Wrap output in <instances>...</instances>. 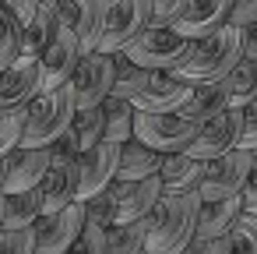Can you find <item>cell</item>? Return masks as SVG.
I'll use <instances>...</instances> for the list:
<instances>
[{"instance_id":"cell-1","label":"cell","mask_w":257,"mask_h":254,"mask_svg":"<svg viewBox=\"0 0 257 254\" xmlns=\"http://www.w3.org/2000/svg\"><path fill=\"white\" fill-rule=\"evenodd\" d=\"M236 60H239V29L225 22L215 32L190 39L183 57L169 67V74L187 85H208V81H222L236 67Z\"/></svg>"},{"instance_id":"cell-2","label":"cell","mask_w":257,"mask_h":254,"mask_svg":"<svg viewBox=\"0 0 257 254\" xmlns=\"http://www.w3.org/2000/svg\"><path fill=\"white\" fill-rule=\"evenodd\" d=\"M197 226V191L183 194H159L148 212V236L145 254H180L194 240Z\"/></svg>"},{"instance_id":"cell-3","label":"cell","mask_w":257,"mask_h":254,"mask_svg":"<svg viewBox=\"0 0 257 254\" xmlns=\"http://www.w3.org/2000/svg\"><path fill=\"white\" fill-rule=\"evenodd\" d=\"M159 194H162L159 173L141 177V180H109L102 191H95V194L85 201V219H95V222H102V226L131 222V219L148 215Z\"/></svg>"},{"instance_id":"cell-4","label":"cell","mask_w":257,"mask_h":254,"mask_svg":"<svg viewBox=\"0 0 257 254\" xmlns=\"http://www.w3.org/2000/svg\"><path fill=\"white\" fill-rule=\"evenodd\" d=\"M74 92H71V81L57 85V89H39L25 110H22V138L18 145L25 148H39V145H50L74 117Z\"/></svg>"},{"instance_id":"cell-5","label":"cell","mask_w":257,"mask_h":254,"mask_svg":"<svg viewBox=\"0 0 257 254\" xmlns=\"http://www.w3.org/2000/svg\"><path fill=\"white\" fill-rule=\"evenodd\" d=\"M204 120L187 110V106H176V110H162V113H141L134 110V138L145 141L148 148L155 152H183L190 145V138L197 134Z\"/></svg>"},{"instance_id":"cell-6","label":"cell","mask_w":257,"mask_h":254,"mask_svg":"<svg viewBox=\"0 0 257 254\" xmlns=\"http://www.w3.org/2000/svg\"><path fill=\"white\" fill-rule=\"evenodd\" d=\"M190 39H183L173 25H145L123 50H116V57L138 64V67H148V71H169L183 50H187Z\"/></svg>"},{"instance_id":"cell-7","label":"cell","mask_w":257,"mask_h":254,"mask_svg":"<svg viewBox=\"0 0 257 254\" xmlns=\"http://www.w3.org/2000/svg\"><path fill=\"white\" fill-rule=\"evenodd\" d=\"M85 226V201H71L57 212H39L32 222V254H67L78 229Z\"/></svg>"},{"instance_id":"cell-8","label":"cell","mask_w":257,"mask_h":254,"mask_svg":"<svg viewBox=\"0 0 257 254\" xmlns=\"http://www.w3.org/2000/svg\"><path fill=\"white\" fill-rule=\"evenodd\" d=\"M113 53H102V50H88L78 57L74 71H71V92H74V106L78 110H88V106H99L109 89H113Z\"/></svg>"},{"instance_id":"cell-9","label":"cell","mask_w":257,"mask_h":254,"mask_svg":"<svg viewBox=\"0 0 257 254\" xmlns=\"http://www.w3.org/2000/svg\"><path fill=\"white\" fill-rule=\"evenodd\" d=\"M239 212H243L239 191L201 180V187H197V226H194V236H222Z\"/></svg>"},{"instance_id":"cell-10","label":"cell","mask_w":257,"mask_h":254,"mask_svg":"<svg viewBox=\"0 0 257 254\" xmlns=\"http://www.w3.org/2000/svg\"><path fill=\"white\" fill-rule=\"evenodd\" d=\"M145 25H152V18H148V0H109L106 22H102V32H99L95 50L116 53V50H123Z\"/></svg>"},{"instance_id":"cell-11","label":"cell","mask_w":257,"mask_h":254,"mask_svg":"<svg viewBox=\"0 0 257 254\" xmlns=\"http://www.w3.org/2000/svg\"><path fill=\"white\" fill-rule=\"evenodd\" d=\"M116 148L120 145H113V141H95L74 155V198L78 201H88L95 191H102L113 180Z\"/></svg>"},{"instance_id":"cell-12","label":"cell","mask_w":257,"mask_h":254,"mask_svg":"<svg viewBox=\"0 0 257 254\" xmlns=\"http://www.w3.org/2000/svg\"><path fill=\"white\" fill-rule=\"evenodd\" d=\"M236 145H239V110L236 106H225V110L211 113L197 127V134L190 138V145L183 152L208 162V159H215V155H222V152H229Z\"/></svg>"},{"instance_id":"cell-13","label":"cell","mask_w":257,"mask_h":254,"mask_svg":"<svg viewBox=\"0 0 257 254\" xmlns=\"http://www.w3.org/2000/svg\"><path fill=\"white\" fill-rule=\"evenodd\" d=\"M39 89H43L39 57L18 53L11 64L0 67V113H4V110H22Z\"/></svg>"},{"instance_id":"cell-14","label":"cell","mask_w":257,"mask_h":254,"mask_svg":"<svg viewBox=\"0 0 257 254\" xmlns=\"http://www.w3.org/2000/svg\"><path fill=\"white\" fill-rule=\"evenodd\" d=\"M81 57L78 36L60 22L53 29V36L46 39V46L39 50V67H43V89H57L64 81H71V71Z\"/></svg>"},{"instance_id":"cell-15","label":"cell","mask_w":257,"mask_h":254,"mask_svg":"<svg viewBox=\"0 0 257 254\" xmlns=\"http://www.w3.org/2000/svg\"><path fill=\"white\" fill-rule=\"evenodd\" d=\"M190 89H194V85L173 78L169 71H148V78L141 81V89H138L127 103H131L134 110H141V113H162V110L183 106L187 96H190Z\"/></svg>"},{"instance_id":"cell-16","label":"cell","mask_w":257,"mask_h":254,"mask_svg":"<svg viewBox=\"0 0 257 254\" xmlns=\"http://www.w3.org/2000/svg\"><path fill=\"white\" fill-rule=\"evenodd\" d=\"M106 8L109 0H60V22L78 36L81 53L95 50L102 22H106Z\"/></svg>"},{"instance_id":"cell-17","label":"cell","mask_w":257,"mask_h":254,"mask_svg":"<svg viewBox=\"0 0 257 254\" xmlns=\"http://www.w3.org/2000/svg\"><path fill=\"white\" fill-rule=\"evenodd\" d=\"M8 177H4V191L0 194H11V191H29V187H39L46 166H50V148L39 145V148H25V145H15L8 155Z\"/></svg>"},{"instance_id":"cell-18","label":"cell","mask_w":257,"mask_h":254,"mask_svg":"<svg viewBox=\"0 0 257 254\" xmlns=\"http://www.w3.org/2000/svg\"><path fill=\"white\" fill-rule=\"evenodd\" d=\"M229 8H232V0H187L183 11L173 18V29H176L183 39L208 36V32H215L218 25L229 22Z\"/></svg>"},{"instance_id":"cell-19","label":"cell","mask_w":257,"mask_h":254,"mask_svg":"<svg viewBox=\"0 0 257 254\" xmlns=\"http://www.w3.org/2000/svg\"><path fill=\"white\" fill-rule=\"evenodd\" d=\"M204 180V159H194L187 152H166L159 162V187L166 194L197 191Z\"/></svg>"},{"instance_id":"cell-20","label":"cell","mask_w":257,"mask_h":254,"mask_svg":"<svg viewBox=\"0 0 257 254\" xmlns=\"http://www.w3.org/2000/svg\"><path fill=\"white\" fill-rule=\"evenodd\" d=\"M43 212H57L74 201V159H50L43 180H39Z\"/></svg>"},{"instance_id":"cell-21","label":"cell","mask_w":257,"mask_h":254,"mask_svg":"<svg viewBox=\"0 0 257 254\" xmlns=\"http://www.w3.org/2000/svg\"><path fill=\"white\" fill-rule=\"evenodd\" d=\"M159 162H162V152L148 148V145L138 141V138H127V141L116 148L113 180H141V177H152V173H159Z\"/></svg>"},{"instance_id":"cell-22","label":"cell","mask_w":257,"mask_h":254,"mask_svg":"<svg viewBox=\"0 0 257 254\" xmlns=\"http://www.w3.org/2000/svg\"><path fill=\"white\" fill-rule=\"evenodd\" d=\"M250 170H253V166H250V148L236 145V148H229V152H222V155H215V159L204 162V180L239 191V184L246 180Z\"/></svg>"},{"instance_id":"cell-23","label":"cell","mask_w":257,"mask_h":254,"mask_svg":"<svg viewBox=\"0 0 257 254\" xmlns=\"http://www.w3.org/2000/svg\"><path fill=\"white\" fill-rule=\"evenodd\" d=\"M60 25V4H50V0H39L32 18L22 25V53L39 57V50L46 46V39L53 36V29Z\"/></svg>"},{"instance_id":"cell-24","label":"cell","mask_w":257,"mask_h":254,"mask_svg":"<svg viewBox=\"0 0 257 254\" xmlns=\"http://www.w3.org/2000/svg\"><path fill=\"white\" fill-rule=\"evenodd\" d=\"M43 212V198H39V187H29V191H11V194H0V226H32Z\"/></svg>"},{"instance_id":"cell-25","label":"cell","mask_w":257,"mask_h":254,"mask_svg":"<svg viewBox=\"0 0 257 254\" xmlns=\"http://www.w3.org/2000/svg\"><path fill=\"white\" fill-rule=\"evenodd\" d=\"M102 110V141H113V145H123L127 138H134V106L123 99V96H106L99 103Z\"/></svg>"},{"instance_id":"cell-26","label":"cell","mask_w":257,"mask_h":254,"mask_svg":"<svg viewBox=\"0 0 257 254\" xmlns=\"http://www.w3.org/2000/svg\"><path fill=\"white\" fill-rule=\"evenodd\" d=\"M145 236H148V215L113 222L106 226V254H145Z\"/></svg>"},{"instance_id":"cell-27","label":"cell","mask_w":257,"mask_h":254,"mask_svg":"<svg viewBox=\"0 0 257 254\" xmlns=\"http://www.w3.org/2000/svg\"><path fill=\"white\" fill-rule=\"evenodd\" d=\"M222 85H225V99H229V106H246L253 96H257V60H246V57H239L236 60V67L222 78Z\"/></svg>"},{"instance_id":"cell-28","label":"cell","mask_w":257,"mask_h":254,"mask_svg":"<svg viewBox=\"0 0 257 254\" xmlns=\"http://www.w3.org/2000/svg\"><path fill=\"white\" fill-rule=\"evenodd\" d=\"M67 134H71V141L78 145V152L88 148V145H95V141H102V110H99V106L74 110V117H71V124H67Z\"/></svg>"},{"instance_id":"cell-29","label":"cell","mask_w":257,"mask_h":254,"mask_svg":"<svg viewBox=\"0 0 257 254\" xmlns=\"http://www.w3.org/2000/svg\"><path fill=\"white\" fill-rule=\"evenodd\" d=\"M225 236H229V254H257V215L239 212L229 222Z\"/></svg>"},{"instance_id":"cell-30","label":"cell","mask_w":257,"mask_h":254,"mask_svg":"<svg viewBox=\"0 0 257 254\" xmlns=\"http://www.w3.org/2000/svg\"><path fill=\"white\" fill-rule=\"evenodd\" d=\"M18 53H22V25L4 4H0V67L11 64Z\"/></svg>"},{"instance_id":"cell-31","label":"cell","mask_w":257,"mask_h":254,"mask_svg":"<svg viewBox=\"0 0 257 254\" xmlns=\"http://www.w3.org/2000/svg\"><path fill=\"white\" fill-rule=\"evenodd\" d=\"M67 254H106V226L95 219H85V226L78 229Z\"/></svg>"},{"instance_id":"cell-32","label":"cell","mask_w":257,"mask_h":254,"mask_svg":"<svg viewBox=\"0 0 257 254\" xmlns=\"http://www.w3.org/2000/svg\"><path fill=\"white\" fill-rule=\"evenodd\" d=\"M0 254H32V226H0Z\"/></svg>"},{"instance_id":"cell-33","label":"cell","mask_w":257,"mask_h":254,"mask_svg":"<svg viewBox=\"0 0 257 254\" xmlns=\"http://www.w3.org/2000/svg\"><path fill=\"white\" fill-rule=\"evenodd\" d=\"M22 110H4L0 113V155H8L22 138Z\"/></svg>"},{"instance_id":"cell-34","label":"cell","mask_w":257,"mask_h":254,"mask_svg":"<svg viewBox=\"0 0 257 254\" xmlns=\"http://www.w3.org/2000/svg\"><path fill=\"white\" fill-rule=\"evenodd\" d=\"M239 145L243 148L257 145V96L246 106H239Z\"/></svg>"},{"instance_id":"cell-35","label":"cell","mask_w":257,"mask_h":254,"mask_svg":"<svg viewBox=\"0 0 257 254\" xmlns=\"http://www.w3.org/2000/svg\"><path fill=\"white\" fill-rule=\"evenodd\" d=\"M187 0H148V18L152 25H173V18L183 11Z\"/></svg>"},{"instance_id":"cell-36","label":"cell","mask_w":257,"mask_h":254,"mask_svg":"<svg viewBox=\"0 0 257 254\" xmlns=\"http://www.w3.org/2000/svg\"><path fill=\"white\" fill-rule=\"evenodd\" d=\"M183 254H229V236H194L183 247Z\"/></svg>"},{"instance_id":"cell-37","label":"cell","mask_w":257,"mask_h":254,"mask_svg":"<svg viewBox=\"0 0 257 254\" xmlns=\"http://www.w3.org/2000/svg\"><path fill=\"white\" fill-rule=\"evenodd\" d=\"M250 22H257V0H232V8H229V25L243 29V25H250Z\"/></svg>"},{"instance_id":"cell-38","label":"cell","mask_w":257,"mask_h":254,"mask_svg":"<svg viewBox=\"0 0 257 254\" xmlns=\"http://www.w3.org/2000/svg\"><path fill=\"white\" fill-rule=\"evenodd\" d=\"M239 205H243V212L257 215V170H250L246 180L239 184Z\"/></svg>"},{"instance_id":"cell-39","label":"cell","mask_w":257,"mask_h":254,"mask_svg":"<svg viewBox=\"0 0 257 254\" xmlns=\"http://www.w3.org/2000/svg\"><path fill=\"white\" fill-rule=\"evenodd\" d=\"M239 57L257 60V22H250V25L239 29Z\"/></svg>"},{"instance_id":"cell-40","label":"cell","mask_w":257,"mask_h":254,"mask_svg":"<svg viewBox=\"0 0 257 254\" xmlns=\"http://www.w3.org/2000/svg\"><path fill=\"white\" fill-rule=\"evenodd\" d=\"M0 4H4L15 18H18V25H25L29 18H32V11H36V4L39 0H0Z\"/></svg>"},{"instance_id":"cell-41","label":"cell","mask_w":257,"mask_h":254,"mask_svg":"<svg viewBox=\"0 0 257 254\" xmlns=\"http://www.w3.org/2000/svg\"><path fill=\"white\" fill-rule=\"evenodd\" d=\"M4 177H8V159L0 155V191H4Z\"/></svg>"},{"instance_id":"cell-42","label":"cell","mask_w":257,"mask_h":254,"mask_svg":"<svg viewBox=\"0 0 257 254\" xmlns=\"http://www.w3.org/2000/svg\"><path fill=\"white\" fill-rule=\"evenodd\" d=\"M250 166H253V170H257V145H253V148H250Z\"/></svg>"},{"instance_id":"cell-43","label":"cell","mask_w":257,"mask_h":254,"mask_svg":"<svg viewBox=\"0 0 257 254\" xmlns=\"http://www.w3.org/2000/svg\"><path fill=\"white\" fill-rule=\"evenodd\" d=\"M50 4H60V0H50Z\"/></svg>"},{"instance_id":"cell-44","label":"cell","mask_w":257,"mask_h":254,"mask_svg":"<svg viewBox=\"0 0 257 254\" xmlns=\"http://www.w3.org/2000/svg\"><path fill=\"white\" fill-rule=\"evenodd\" d=\"M180 254H183V250H180Z\"/></svg>"}]
</instances>
